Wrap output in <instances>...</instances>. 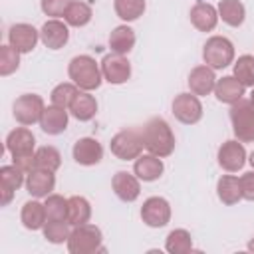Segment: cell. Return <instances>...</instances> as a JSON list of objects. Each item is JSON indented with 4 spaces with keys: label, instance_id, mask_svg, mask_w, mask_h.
I'll use <instances>...</instances> for the list:
<instances>
[{
    "label": "cell",
    "instance_id": "4fadbf2b",
    "mask_svg": "<svg viewBox=\"0 0 254 254\" xmlns=\"http://www.w3.org/2000/svg\"><path fill=\"white\" fill-rule=\"evenodd\" d=\"M71 155H73V161L77 165L93 167V165H97L103 159V147L93 137H81V139H77L73 143Z\"/></svg>",
    "mask_w": 254,
    "mask_h": 254
},
{
    "label": "cell",
    "instance_id": "5bb4252c",
    "mask_svg": "<svg viewBox=\"0 0 254 254\" xmlns=\"http://www.w3.org/2000/svg\"><path fill=\"white\" fill-rule=\"evenodd\" d=\"M24 175H26V173H24L18 165H14V163L0 167V192H2L0 204H2V206H8L10 200H12V196H14V192H16L22 185H26Z\"/></svg>",
    "mask_w": 254,
    "mask_h": 254
},
{
    "label": "cell",
    "instance_id": "7a4b0ae2",
    "mask_svg": "<svg viewBox=\"0 0 254 254\" xmlns=\"http://www.w3.org/2000/svg\"><path fill=\"white\" fill-rule=\"evenodd\" d=\"M145 149L157 157H169L175 151V133L163 117H151L143 127Z\"/></svg>",
    "mask_w": 254,
    "mask_h": 254
},
{
    "label": "cell",
    "instance_id": "f35d334b",
    "mask_svg": "<svg viewBox=\"0 0 254 254\" xmlns=\"http://www.w3.org/2000/svg\"><path fill=\"white\" fill-rule=\"evenodd\" d=\"M73 0H40V8L46 16H52V18H60V16H65V10L69 8Z\"/></svg>",
    "mask_w": 254,
    "mask_h": 254
},
{
    "label": "cell",
    "instance_id": "e575fe53",
    "mask_svg": "<svg viewBox=\"0 0 254 254\" xmlns=\"http://www.w3.org/2000/svg\"><path fill=\"white\" fill-rule=\"evenodd\" d=\"M69 222L67 220H46L44 224V238L52 244H64L69 238Z\"/></svg>",
    "mask_w": 254,
    "mask_h": 254
},
{
    "label": "cell",
    "instance_id": "277c9868",
    "mask_svg": "<svg viewBox=\"0 0 254 254\" xmlns=\"http://www.w3.org/2000/svg\"><path fill=\"white\" fill-rule=\"evenodd\" d=\"M67 252L69 254H93V252H105L103 248V234L95 224H79L73 226L67 238Z\"/></svg>",
    "mask_w": 254,
    "mask_h": 254
},
{
    "label": "cell",
    "instance_id": "5b68a950",
    "mask_svg": "<svg viewBox=\"0 0 254 254\" xmlns=\"http://www.w3.org/2000/svg\"><path fill=\"white\" fill-rule=\"evenodd\" d=\"M228 115H230L234 137L240 143H252L254 141V103L242 97L230 105Z\"/></svg>",
    "mask_w": 254,
    "mask_h": 254
},
{
    "label": "cell",
    "instance_id": "83f0119b",
    "mask_svg": "<svg viewBox=\"0 0 254 254\" xmlns=\"http://www.w3.org/2000/svg\"><path fill=\"white\" fill-rule=\"evenodd\" d=\"M216 10H218V18H222V22L228 24L230 28L242 26L246 18V8L240 0H220Z\"/></svg>",
    "mask_w": 254,
    "mask_h": 254
},
{
    "label": "cell",
    "instance_id": "7402d4cb",
    "mask_svg": "<svg viewBox=\"0 0 254 254\" xmlns=\"http://www.w3.org/2000/svg\"><path fill=\"white\" fill-rule=\"evenodd\" d=\"M67 111L64 107H58V105H48L42 113V119H40V127L44 133L48 135H60L67 129Z\"/></svg>",
    "mask_w": 254,
    "mask_h": 254
},
{
    "label": "cell",
    "instance_id": "d6a6232c",
    "mask_svg": "<svg viewBox=\"0 0 254 254\" xmlns=\"http://www.w3.org/2000/svg\"><path fill=\"white\" fill-rule=\"evenodd\" d=\"M145 0H113V10L123 22H133L143 16Z\"/></svg>",
    "mask_w": 254,
    "mask_h": 254
},
{
    "label": "cell",
    "instance_id": "f546056e",
    "mask_svg": "<svg viewBox=\"0 0 254 254\" xmlns=\"http://www.w3.org/2000/svg\"><path fill=\"white\" fill-rule=\"evenodd\" d=\"M91 16H93V10L87 2H79V0H73L69 4V8L65 10V24L67 26H73V28H83L91 22Z\"/></svg>",
    "mask_w": 254,
    "mask_h": 254
},
{
    "label": "cell",
    "instance_id": "ab89813d",
    "mask_svg": "<svg viewBox=\"0 0 254 254\" xmlns=\"http://www.w3.org/2000/svg\"><path fill=\"white\" fill-rule=\"evenodd\" d=\"M240 187H242V198L254 202V171H248L240 177Z\"/></svg>",
    "mask_w": 254,
    "mask_h": 254
},
{
    "label": "cell",
    "instance_id": "6da1fadb",
    "mask_svg": "<svg viewBox=\"0 0 254 254\" xmlns=\"http://www.w3.org/2000/svg\"><path fill=\"white\" fill-rule=\"evenodd\" d=\"M6 151L12 155L14 165H18L26 175L34 169V155H36V137L24 125L16 127L6 137Z\"/></svg>",
    "mask_w": 254,
    "mask_h": 254
},
{
    "label": "cell",
    "instance_id": "2e32d148",
    "mask_svg": "<svg viewBox=\"0 0 254 254\" xmlns=\"http://www.w3.org/2000/svg\"><path fill=\"white\" fill-rule=\"evenodd\" d=\"M111 187H113V192L117 194V198H121L123 202H133L141 194L139 177L131 175L127 171H117L111 179Z\"/></svg>",
    "mask_w": 254,
    "mask_h": 254
},
{
    "label": "cell",
    "instance_id": "9a60e30c",
    "mask_svg": "<svg viewBox=\"0 0 254 254\" xmlns=\"http://www.w3.org/2000/svg\"><path fill=\"white\" fill-rule=\"evenodd\" d=\"M40 40V32L32 24H14L8 30V44L20 54H30Z\"/></svg>",
    "mask_w": 254,
    "mask_h": 254
},
{
    "label": "cell",
    "instance_id": "74e56055",
    "mask_svg": "<svg viewBox=\"0 0 254 254\" xmlns=\"http://www.w3.org/2000/svg\"><path fill=\"white\" fill-rule=\"evenodd\" d=\"M18 67H20V52L16 48H12L10 44L2 46L0 48V75L6 77L10 73H14Z\"/></svg>",
    "mask_w": 254,
    "mask_h": 254
},
{
    "label": "cell",
    "instance_id": "8d00e7d4",
    "mask_svg": "<svg viewBox=\"0 0 254 254\" xmlns=\"http://www.w3.org/2000/svg\"><path fill=\"white\" fill-rule=\"evenodd\" d=\"M46 216L48 220H65L67 218V198L62 194H48L46 196Z\"/></svg>",
    "mask_w": 254,
    "mask_h": 254
},
{
    "label": "cell",
    "instance_id": "ac0fdd59",
    "mask_svg": "<svg viewBox=\"0 0 254 254\" xmlns=\"http://www.w3.org/2000/svg\"><path fill=\"white\" fill-rule=\"evenodd\" d=\"M40 40L46 48L50 50H62L67 40H69V30H67V24L60 22L58 18H52L48 20L42 30H40Z\"/></svg>",
    "mask_w": 254,
    "mask_h": 254
},
{
    "label": "cell",
    "instance_id": "60d3db41",
    "mask_svg": "<svg viewBox=\"0 0 254 254\" xmlns=\"http://www.w3.org/2000/svg\"><path fill=\"white\" fill-rule=\"evenodd\" d=\"M248 250L254 252V238H250V242H248Z\"/></svg>",
    "mask_w": 254,
    "mask_h": 254
},
{
    "label": "cell",
    "instance_id": "f1b7e54d",
    "mask_svg": "<svg viewBox=\"0 0 254 254\" xmlns=\"http://www.w3.org/2000/svg\"><path fill=\"white\" fill-rule=\"evenodd\" d=\"M91 218V204L85 196H69L67 198V222L71 226H79V224H85L89 222Z\"/></svg>",
    "mask_w": 254,
    "mask_h": 254
},
{
    "label": "cell",
    "instance_id": "9c48e42d",
    "mask_svg": "<svg viewBox=\"0 0 254 254\" xmlns=\"http://www.w3.org/2000/svg\"><path fill=\"white\" fill-rule=\"evenodd\" d=\"M141 218L151 228H163L171 222V204L163 196H149L141 206Z\"/></svg>",
    "mask_w": 254,
    "mask_h": 254
},
{
    "label": "cell",
    "instance_id": "484cf974",
    "mask_svg": "<svg viewBox=\"0 0 254 254\" xmlns=\"http://www.w3.org/2000/svg\"><path fill=\"white\" fill-rule=\"evenodd\" d=\"M135 30L129 26H117L113 28V32L109 34V48L113 54H121L127 56L133 48H135Z\"/></svg>",
    "mask_w": 254,
    "mask_h": 254
},
{
    "label": "cell",
    "instance_id": "8fae6325",
    "mask_svg": "<svg viewBox=\"0 0 254 254\" xmlns=\"http://www.w3.org/2000/svg\"><path fill=\"white\" fill-rule=\"evenodd\" d=\"M101 73L105 81L113 85H121L131 77V64L121 54H107L101 60Z\"/></svg>",
    "mask_w": 254,
    "mask_h": 254
},
{
    "label": "cell",
    "instance_id": "ba28073f",
    "mask_svg": "<svg viewBox=\"0 0 254 254\" xmlns=\"http://www.w3.org/2000/svg\"><path fill=\"white\" fill-rule=\"evenodd\" d=\"M46 105H44V99L36 93H24L20 95L16 101H14V119L20 123V125H34V123H40L42 119V113H44Z\"/></svg>",
    "mask_w": 254,
    "mask_h": 254
},
{
    "label": "cell",
    "instance_id": "d4e9b609",
    "mask_svg": "<svg viewBox=\"0 0 254 254\" xmlns=\"http://www.w3.org/2000/svg\"><path fill=\"white\" fill-rule=\"evenodd\" d=\"M20 220H22L24 228H28V230H40V228H44V224L48 220L46 206L40 200H28V202H24L22 212H20Z\"/></svg>",
    "mask_w": 254,
    "mask_h": 254
},
{
    "label": "cell",
    "instance_id": "44dd1931",
    "mask_svg": "<svg viewBox=\"0 0 254 254\" xmlns=\"http://www.w3.org/2000/svg\"><path fill=\"white\" fill-rule=\"evenodd\" d=\"M190 22L198 32H212L218 24V10L208 2H196L190 8Z\"/></svg>",
    "mask_w": 254,
    "mask_h": 254
},
{
    "label": "cell",
    "instance_id": "3957f363",
    "mask_svg": "<svg viewBox=\"0 0 254 254\" xmlns=\"http://www.w3.org/2000/svg\"><path fill=\"white\" fill-rule=\"evenodd\" d=\"M67 75L83 91H93L103 81V73H101L99 64L87 54L71 58V62L67 65Z\"/></svg>",
    "mask_w": 254,
    "mask_h": 254
},
{
    "label": "cell",
    "instance_id": "4dcf8cb0",
    "mask_svg": "<svg viewBox=\"0 0 254 254\" xmlns=\"http://www.w3.org/2000/svg\"><path fill=\"white\" fill-rule=\"evenodd\" d=\"M165 250L171 254H187L192 250V238L190 232L185 228H175L165 238Z\"/></svg>",
    "mask_w": 254,
    "mask_h": 254
},
{
    "label": "cell",
    "instance_id": "d6986e66",
    "mask_svg": "<svg viewBox=\"0 0 254 254\" xmlns=\"http://www.w3.org/2000/svg\"><path fill=\"white\" fill-rule=\"evenodd\" d=\"M187 81H189L190 93H194V95H210L214 91V85H216V75H214V69L204 64V65L192 67Z\"/></svg>",
    "mask_w": 254,
    "mask_h": 254
},
{
    "label": "cell",
    "instance_id": "603a6c76",
    "mask_svg": "<svg viewBox=\"0 0 254 254\" xmlns=\"http://www.w3.org/2000/svg\"><path fill=\"white\" fill-rule=\"evenodd\" d=\"M214 95L220 103H236L238 99H242L244 95V85L234 77V75H224L220 79H216V85H214Z\"/></svg>",
    "mask_w": 254,
    "mask_h": 254
},
{
    "label": "cell",
    "instance_id": "b9f144b4",
    "mask_svg": "<svg viewBox=\"0 0 254 254\" xmlns=\"http://www.w3.org/2000/svg\"><path fill=\"white\" fill-rule=\"evenodd\" d=\"M248 163H250V165H252V169H254V151L250 153V157H248Z\"/></svg>",
    "mask_w": 254,
    "mask_h": 254
},
{
    "label": "cell",
    "instance_id": "8992f818",
    "mask_svg": "<svg viewBox=\"0 0 254 254\" xmlns=\"http://www.w3.org/2000/svg\"><path fill=\"white\" fill-rule=\"evenodd\" d=\"M202 60L212 69H224L234 62V46L224 36H210L202 48Z\"/></svg>",
    "mask_w": 254,
    "mask_h": 254
},
{
    "label": "cell",
    "instance_id": "1f68e13d",
    "mask_svg": "<svg viewBox=\"0 0 254 254\" xmlns=\"http://www.w3.org/2000/svg\"><path fill=\"white\" fill-rule=\"evenodd\" d=\"M62 165V155L56 147L52 145H44L40 149H36L34 155V169H44V171H52L56 173Z\"/></svg>",
    "mask_w": 254,
    "mask_h": 254
},
{
    "label": "cell",
    "instance_id": "e0dca14e",
    "mask_svg": "<svg viewBox=\"0 0 254 254\" xmlns=\"http://www.w3.org/2000/svg\"><path fill=\"white\" fill-rule=\"evenodd\" d=\"M54 187H56V177L52 171L32 169L26 175V190L34 198H46L48 194H52Z\"/></svg>",
    "mask_w": 254,
    "mask_h": 254
},
{
    "label": "cell",
    "instance_id": "7bdbcfd3",
    "mask_svg": "<svg viewBox=\"0 0 254 254\" xmlns=\"http://www.w3.org/2000/svg\"><path fill=\"white\" fill-rule=\"evenodd\" d=\"M250 101L254 103V87H252V93H250Z\"/></svg>",
    "mask_w": 254,
    "mask_h": 254
},
{
    "label": "cell",
    "instance_id": "30bf717a",
    "mask_svg": "<svg viewBox=\"0 0 254 254\" xmlns=\"http://www.w3.org/2000/svg\"><path fill=\"white\" fill-rule=\"evenodd\" d=\"M173 115L185 123V125H194L202 119V103L198 95L194 93H179L173 99Z\"/></svg>",
    "mask_w": 254,
    "mask_h": 254
},
{
    "label": "cell",
    "instance_id": "ffe728a7",
    "mask_svg": "<svg viewBox=\"0 0 254 254\" xmlns=\"http://www.w3.org/2000/svg\"><path fill=\"white\" fill-rule=\"evenodd\" d=\"M165 171V165L161 161V157L153 155V153H147V155H139L135 159V165H133V173L139 177V181L143 183H153L157 181Z\"/></svg>",
    "mask_w": 254,
    "mask_h": 254
},
{
    "label": "cell",
    "instance_id": "4316f807",
    "mask_svg": "<svg viewBox=\"0 0 254 254\" xmlns=\"http://www.w3.org/2000/svg\"><path fill=\"white\" fill-rule=\"evenodd\" d=\"M216 194L224 204H236L242 198L240 179L234 175H222L216 183Z\"/></svg>",
    "mask_w": 254,
    "mask_h": 254
},
{
    "label": "cell",
    "instance_id": "7c38bea8",
    "mask_svg": "<svg viewBox=\"0 0 254 254\" xmlns=\"http://www.w3.org/2000/svg\"><path fill=\"white\" fill-rule=\"evenodd\" d=\"M218 165L228 171V173H236L244 167L246 163V149L244 145L238 141V139H230V141H224L220 147H218Z\"/></svg>",
    "mask_w": 254,
    "mask_h": 254
},
{
    "label": "cell",
    "instance_id": "cb8c5ba5",
    "mask_svg": "<svg viewBox=\"0 0 254 254\" xmlns=\"http://www.w3.org/2000/svg\"><path fill=\"white\" fill-rule=\"evenodd\" d=\"M67 109L77 121H91L95 117V113H97V99L89 91L79 89Z\"/></svg>",
    "mask_w": 254,
    "mask_h": 254
},
{
    "label": "cell",
    "instance_id": "d590c367",
    "mask_svg": "<svg viewBox=\"0 0 254 254\" xmlns=\"http://www.w3.org/2000/svg\"><path fill=\"white\" fill-rule=\"evenodd\" d=\"M77 91H79V87L73 83V81H65V83H58L54 89H52V93H50V99H52V105H58V107H64V109H67L69 105H71V101H73V97L77 95Z\"/></svg>",
    "mask_w": 254,
    "mask_h": 254
},
{
    "label": "cell",
    "instance_id": "836d02e7",
    "mask_svg": "<svg viewBox=\"0 0 254 254\" xmlns=\"http://www.w3.org/2000/svg\"><path fill=\"white\" fill-rule=\"evenodd\" d=\"M232 75L244 85V87H254V56L244 54L234 62Z\"/></svg>",
    "mask_w": 254,
    "mask_h": 254
},
{
    "label": "cell",
    "instance_id": "52a82bcc",
    "mask_svg": "<svg viewBox=\"0 0 254 254\" xmlns=\"http://www.w3.org/2000/svg\"><path fill=\"white\" fill-rule=\"evenodd\" d=\"M143 131L137 129H123L111 137L109 149L119 161H135L143 153Z\"/></svg>",
    "mask_w": 254,
    "mask_h": 254
}]
</instances>
